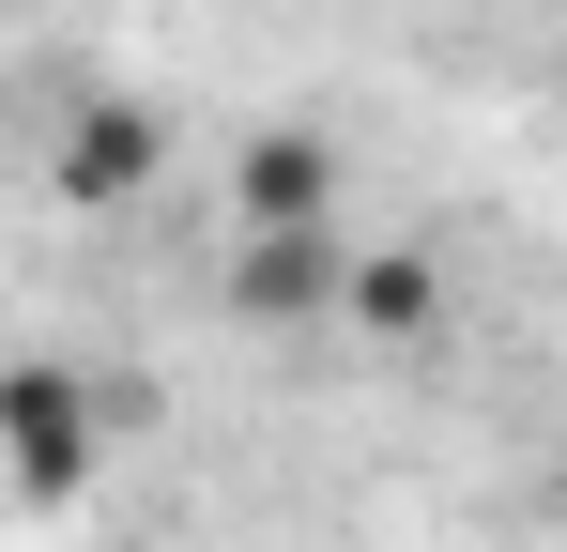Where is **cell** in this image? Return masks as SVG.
<instances>
[{"label":"cell","instance_id":"obj_1","mask_svg":"<svg viewBox=\"0 0 567 552\" xmlns=\"http://www.w3.org/2000/svg\"><path fill=\"white\" fill-rule=\"evenodd\" d=\"M107 446V384H78V368H0V476L16 491H78Z\"/></svg>","mask_w":567,"mask_h":552},{"label":"cell","instance_id":"obj_3","mask_svg":"<svg viewBox=\"0 0 567 552\" xmlns=\"http://www.w3.org/2000/svg\"><path fill=\"white\" fill-rule=\"evenodd\" d=\"M246 215H261V231H277V215H322V154H307V139H261V154H246Z\"/></svg>","mask_w":567,"mask_h":552},{"label":"cell","instance_id":"obj_2","mask_svg":"<svg viewBox=\"0 0 567 552\" xmlns=\"http://www.w3.org/2000/svg\"><path fill=\"white\" fill-rule=\"evenodd\" d=\"M78 200H123V184H154V108H93L78 123V154H62Z\"/></svg>","mask_w":567,"mask_h":552}]
</instances>
